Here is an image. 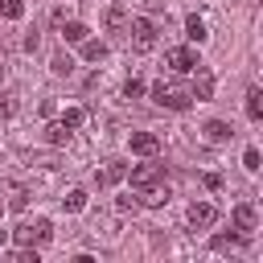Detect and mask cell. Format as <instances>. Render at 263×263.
I'll return each instance as SVG.
<instances>
[{
  "mask_svg": "<svg viewBox=\"0 0 263 263\" xmlns=\"http://www.w3.org/2000/svg\"><path fill=\"white\" fill-rule=\"evenodd\" d=\"M152 99H156V107H168V111H189V103H193V90L189 86H181V82H156L152 86Z\"/></svg>",
  "mask_w": 263,
  "mask_h": 263,
  "instance_id": "obj_1",
  "label": "cell"
},
{
  "mask_svg": "<svg viewBox=\"0 0 263 263\" xmlns=\"http://www.w3.org/2000/svg\"><path fill=\"white\" fill-rule=\"evenodd\" d=\"M12 238H16V247H45V242L53 238V226H49V218L21 222V226L12 230Z\"/></svg>",
  "mask_w": 263,
  "mask_h": 263,
  "instance_id": "obj_2",
  "label": "cell"
},
{
  "mask_svg": "<svg viewBox=\"0 0 263 263\" xmlns=\"http://www.w3.org/2000/svg\"><path fill=\"white\" fill-rule=\"evenodd\" d=\"M127 41H132V49H136V53H148V49L156 45V25H152L148 16L127 21Z\"/></svg>",
  "mask_w": 263,
  "mask_h": 263,
  "instance_id": "obj_3",
  "label": "cell"
},
{
  "mask_svg": "<svg viewBox=\"0 0 263 263\" xmlns=\"http://www.w3.org/2000/svg\"><path fill=\"white\" fill-rule=\"evenodd\" d=\"M230 226H234L242 238H251V234H255V226H259V214H255V205H251V201H238V205L230 210Z\"/></svg>",
  "mask_w": 263,
  "mask_h": 263,
  "instance_id": "obj_4",
  "label": "cell"
},
{
  "mask_svg": "<svg viewBox=\"0 0 263 263\" xmlns=\"http://www.w3.org/2000/svg\"><path fill=\"white\" fill-rule=\"evenodd\" d=\"M140 197V205H148V210H160V205H168V197H173V189L168 185H160V181H152V185H144V189H136Z\"/></svg>",
  "mask_w": 263,
  "mask_h": 263,
  "instance_id": "obj_5",
  "label": "cell"
},
{
  "mask_svg": "<svg viewBox=\"0 0 263 263\" xmlns=\"http://www.w3.org/2000/svg\"><path fill=\"white\" fill-rule=\"evenodd\" d=\"M214 222H218V205L214 201H193L189 205V226L193 230H210Z\"/></svg>",
  "mask_w": 263,
  "mask_h": 263,
  "instance_id": "obj_6",
  "label": "cell"
},
{
  "mask_svg": "<svg viewBox=\"0 0 263 263\" xmlns=\"http://www.w3.org/2000/svg\"><path fill=\"white\" fill-rule=\"evenodd\" d=\"M164 62H168V70H173V74H189V70L197 66V53H193L189 45H177V49H168V53H164Z\"/></svg>",
  "mask_w": 263,
  "mask_h": 263,
  "instance_id": "obj_7",
  "label": "cell"
},
{
  "mask_svg": "<svg viewBox=\"0 0 263 263\" xmlns=\"http://www.w3.org/2000/svg\"><path fill=\"white\" fill-rule=\"evenodd\" d=\"M127 177H132V189H144V185H152V181L164 177V164H156V160H152V164H136Z\"/></svg>",
  "mask_w": 263,
  "mask_h": 263,
  "instance_id": "obj_8",
  "label": "cell"
},
{
  "mask_svg": "<svg viewBox=\"0 0 263 263\" xmlns=\"http://www.w3.org/2000/svg\"><path fill=\"white\" fill-rule=\"evenodd\" d=\"M189 74H193V86H189V90H193V99H210V95H214V74H210L201 62H197Z\"/></svg>",
  "mask_w": 263,
  "mask_h": 263,
  "instance_id": "obj_9",
  "label": "cell"
},
{
  "mask_svg": "<svg viewBox=\"0 0 263 263\" xmlns=\"http://www.w3.org/2000/svg\"><path fill=\"white\" fill-rule=\"evenodd\" d=\"M132 152L136 156H156L160 152V140L152 132H132Z\"/></svg>",
  "mask_w": 263,
  "mask_h": 263,
  "instance_id": "obj_10",
  "label": "cell"
},
{
  "mask_svg": "<svg viewBox=\"0 0 263 263\" xmlns=\"http://www.w3.org/2000/svg\"><path fill=\"white\" fill-rule=\"evenodd\" d=\"M127 21H132V16H127V8H123V4H111V8H107V16H103L107 33H127Z\"/></svg>",
  "mask_w": 263,
  "mask_h": 263,
  "instance_id": "obj_11",
  "label": "cell"
},
{
  "mask_svg": "<svg viewBox=\"0 0 263 263\" xmlns=\"http://www.w3.org/2000/svg\"><path fill=\"white\" fill-rule=\"evenodd\" d=\"M123 177H127V164H123V160H107V168L95 173V181H99L103 189H107V185H119Z\"/></svg>",
  "mask_w": 263,
  "mask_h": 263,
  "instance_id": "obj_12",
  "label": "cell"
},
{
  "mask_svg": "<svg viewBox=\"0 0 263 263\" xmlns=\"http://www.w3.org/2000/svg\"><path fill=\"white\" fill-rule=\"evenodd\" d=\"M201 132H205V140H210V144H226V140L234 136V127H230L226 119H210V123H205Z\"/></svg>",
  "mask_w": 263,
  "mask_h": 263,
  "instance_id": "obj_13",
  "label": "cell"
},
{
  "mask_svg": "<svg viewBox=\"0 0 263 263\" xmlns=\"http://www.w3.org/2000/svg\"><path fill=\"white\" fill-rule=\"evenodd\" d=\"M86 37H90V29H86L82 21H66V25H62V41H66V45H78V41H86Z\"/></svg>",
  "mask_w": 263,
  "mask_h": 263,
  "instance_id": "obj_14",
  "label": "cell"
},
{
  "mask_svg": "<svg viewBox=\"0 0 263 263\" xmlns=\"http://www.w3.org/2000/svg\"><path fill=\"white\" fill-rule=\"evenodd\" d=\"M78 45H82V58H86V62H103V58H107V41L86 37V41H78Z\"/></svg>",
  "mask_w": 263,
  "mask_h": 263,
  "instance_id": "obj_15",
  "label": "cell"
},
{
  "mask_svg": "<svg viewBox=\"0 0 263 263\" xmlns=\"http://www.w3.org/2000/svg\"><path fill=\"white\" fill-rule=\"evenodd\" d=\"M247 119H255V123L263 119V90H259V86L247 90Z\"/></svg>",
  "mask_w": 263,
  "mask_h": 263,
  "instance_id": "obj_16",
  "label": "cell"
},
{
  "mask_svg": "<svg viewBox=\"0 0 263 263\" xmlns=\"http://www.w3.org/2000/svg\"><path fill=\"white\" fill-rule=\"evenodd\" d=\"M242 242H247V238H242L238 230H234V234H214V238H210V247H214V251H238Z\"/></svg>",
  "mask_w": 263,
  "mask_h": 263,
  "instance_id": "obj_17",
  "label": "cell"
},
{
  "mask_svg": "<svg viewBox=\"0 0 263 263\" xmlns=\"http://www.w3.org/2000/svg\"><path fill=\"white\" fill-rule=\"evenodd\" d=\"M62 205H66V214H82L86 210V189H70L62 197Z\"/></svg>",
  "mask_w": 263,
  "mask_h": 263,
  "instance_id": "obj_18",
  "label": "cell"
},
{
  "mask_svg": "<svg viewBox=\"0 0 263 263\" xmlns=\"http://www.w3.org/2000/svg\"><path fill=\"white\" fill-rule=\"evenodd\" d=\"M185 37H189V41H197V45H201V41H205V37H210V33H205V21H201V16H189V21H185Z\"/></svg>",
  "mask_w": 263,
  "mask_h": 263,
  "instance_id": "obj_19",
  "label": "cell"
},
{
  "mask_svg": "<svg viewBox=\"0 0 263 263\" xmlns=\"http://www.w3.org/2000/svg\"><path fill=\"white\" fill-rule=\"evenodd\" d=\"M82 119H86V111H82V107H70V111H66L58 123H62L66 132H78V127H82Z\"/></svg>",
  "mask_w": 263,
  "mask_h": 263,
  "instance_id": "obj_20",
  "label": "cell"
},
{
  "mask_svg": "<svg viewBox=\"0 0 263 263\" xmlns=\"http://www.w3.org/2000/svg\"><path fill=\"white\" fill-rule=\"evenodd\" d=\"M0 16H4V21H21V16H25V4H21V0H0Z\"/></svg>",
  "mask_w": 263,
  "mask_h": 263,
  "instance_id": "obj_21",
  "label": "cell"
},
{
  "mask_svg": "<svg viewBox=\"0 0 263 263\" xmlns=\"http://www.w3.org/2000/svg\"><path fill=\"white\" fill-rule=\"evenodd\" d=\"M29 205V189L25 185H12V193H8V210H25Z\"/></svg>",
  "mask_w": 263,
  "mask_h": 263,
  "instance_id": "obj_22",
  "label": "cell"
},
{
  "mask_svg": "<svg viewBox=\"0 0 263 263\" xmlns=\"http://www.w3.org/2000/svg\"><path fill=\"white\" fill-rule=\"evenodd\" d=\"M49 70H53V74H70V70H74V58H70V53H53Z\"/></svg>",
  "mask_w": 263,
  "mask_h": 263,
  "instance_id": "obj_23",
  "label": "cell"
},
{
  "mask_svg": "<svg viewBox=\"0 0 263 263\" xmlns=\"http://www.w3.org/2000/svg\"><path fill=\"white\" fill-rule=\"evenodd\" d=\"M45 140H49V144H66V140H70V132H66L62 123H49V127H45Z\"/></svg>",
  "mask_w": 263,
  "mask_h": 263,
  "instance_id": "obj_24",
  "label": "cell"
},
{
  "mask_svg": "<svg viewBox=\"0 0 263 263\" xmlns=\"http://www.w3.org/2000/svg\"><path fill=\"white\" fill-rule=\"evenodd\" d=\"M140 95H144V82L140 78H127L123 82V99H140Z\"/></svg>",
  "mask_w": 263,
  "mask_h": 263,
  "instance_id": "obj_25",
  "label": "cell"
},
{
  "mask_svg": "<svg viewBox=\"0 0 263 263\" xmlns=\"http://www.w3.org/2000/svg\"><path fill=\"white\" fill-rule=\"evenodd\" d=\"M12 259H16V263H37V247H16Z\"/></svg>",
  "mask_w": 263,
  "mask_h": 263,
  "instance_id": "obj_26",
  "label": "cell"
},
{
  "mask_svg": "<svg viewBox=\"0 0 263 263\" xmlns=\"http://www.w3.org/2000/svg\"><path fill=\"white\" fill-rule=\"evenodd\" d=\"M242 164H247V173H259V148H247L242 152Z\"/></svg>",
  "mask_w": 263,
  "mask_h": 263,
  "instance_id": "obj_27",
  "label": "cell"
},
{
  "mask_svg": "<svg viewBox=\"0 0 263 263\" xmlns=\"http://www.w3.org/2000/svg\"><path fill=\"white\" fill-rule=\"evenodd\" d=\"M136 205H140L136 197H119V201H115V210H119V214H136Z\"/></svg>",
  "mask_w": 263,
  "mask_h": 263,
  "instance_id": "obj_28",
  "label": "cell"
},
{
  "mask_svg": "<svg viewBox=\"0 0 263 263\" xmlns=\"http://www.w3.org/2000/svg\"><path fill=\"white\" fill-rule=\"evenodd\" d=\"M0 115H16V95H4V103H0Z\"/></svg>",
  "mask_w": 263,
  "mask_h": 263,
  "instance_id": "obj_29",
  "label": "cell"
},
{
  "mask_svg": "<svg viewBox=\"0 0 263 263\" xmlns=\"http://www.w3.org/2000/svg\"><path fill=\"white\" fill-rule=\"evenodd\" d=\"M205 189H222V177L218 173H205Z\"/></svg>",
  "mask_w": 263,
  "mask_h": 263,
  "instance_id": "obj_30",
  "label": "cell"
},
{
  "mask_svg": "<svg viewBox=\"0 0 263 263\" xmlns=\"http://www.w3.org/2000/svg\"><path fill=\"white\" fill-rule=\"evenodd\" d=\"M0 82H4V66H0Z\"/></svg>",
  "mask_w": 263,
  "mask_h": 263,
  "instance_id": "obj_31",
  "label": "cell"
}]
</instances>
